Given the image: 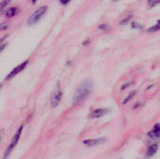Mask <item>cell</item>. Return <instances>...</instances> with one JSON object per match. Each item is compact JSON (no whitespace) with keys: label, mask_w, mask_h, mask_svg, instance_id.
Here are the masks:
<instances>
[{"label":"cell","mask_w":160,"mask_h":159,"mask_svg":"<svg viewBox=\"0 0 160 159\" xmlns=\"http://www.w3.org/2000/svg\"><path fill=\"white\" fill-rule=\"evenodd\" d=\"M92 88V83L91 81H86L79 86L74 93L73 97V103L77 104L80 102L84 100L89 95Z\"/></svg>","instance_id":"obj_1"},{"label":"cell","mask_w":160,"mask_h":159,"mask_svg":"<svg viewBox=\"0 0 160 159\" xmlns=\"http://www.w3.org/2000/svg\"><path fill=\"white\" fill-rule=\"evenodd\" d=\"M47 9H48V7L46 6H44L39 8L38 10H36L35 12L32 14V16H31V17L28 19V24H34L37 22H38V20L41 19V17L46 13Z\"/></svg>","instance_id":"obj_3"},{"label":"cell","mask_w":160,"mask_h":159,"mask_svg":"<svg viewBox=\"0 0 160 159\" xmlns=\"http://www.w3.org/2000/svg\"><path fill=\"white\" fill-rule=\"evenodd\" d=\"M108 112H109V110L105 109H98L92 111L90 113V115H89V117L94 118V119H95V118H100V117L105 116Z\"/></svg>","instance_id":"obj_6"},{"label":"cell","mask_w":160,"mask_h":159,"mask_svg":"<svg viewBox=\"0 0 160 159\" xmlns=\"http://www.w3.org/2000/svg\"><path fill=\"white\" fill-rule=\"evenodd\" d=\"M105 140V138H97V139H90V140H84L83 143L87 146L92 147V146H96V145L102 144Z\"/></svg>","instance_id":"obj_7"},{"label":"cell","mask_w":160,"mask_h":159,"mask_svg":"<svg viewBox=\"0 0 160 159\" xmlns=\"http://www.w3.org/2000/svg\"><path fill=\"white\" fill-rule=\"evenodd\" d=\"M3 136H4V130L2 129V130H0V142H1V140L3 139Z\"/></svg>","instance_id":"obj_19"},{"label":"cell","mask_w":160,"mask_h":159,"mask_svg":"<svg viewBox=\"0 0 160 159\" xmlns=\"http://www.w3.org/2000/svg\"><path fill=\"white\" fill-rule=\"evenodd\" d=\"M160 30V20H158V22L155 24V25H154L153 27H152L151 28H149L148 30V32H155V31H159Z\"/></svg>","instance_id":"obj_13"},{"label":"cell","mask_w":160,"mask_h":159,"mask_svg":"<svg viewBox=\"0 0 160 159\" xmlns=\"http://www.w3.org/2000/svg\"><path fill=\"white\" fill-rule=\"evenodd\" d=\"M6 44H3V45H0V52L4 50V48H5V47H6Z\"/></svg>","instance_id":"obj_20"},{"label":"cell","mask_w":160,"mask_h":159,"mask_svg":"<svg viewBox=\"0 0 160 159\" xmlns=\"http://www.w3.org/2000/svg\"><path fill=\"white\" fill-rule=\"evenodd\" d=\"M9 27V23H3L0 24V31H4L8 28Z\"/></svg>","instance_id":"obj_16"},{"label":"cell","mask_w":160,"mask_h":159,"mask_svg":"<svg viewBox=\"0 0 160 159\" xmlns=\"http://www.w3.org/2000/svg\"><path fill=\"white\" fill-rule=\"evenodd\" d=\"M10 2H11V0H3L0 3V16L5 12L6 8L7 7V6L10 4Z\"/></svg>","instance_id":"obj_11"},{"label":"cell","mask_w":160,"mask_h":159,"mask_svg":"<svg viewBox=\"0 0 160 159\" xmlns=\"http://www.w3.org/2000/svg\"><path fill=\"white\" fill-rule=\"evenodd\" d=\"M0 87H1V85H0Z\"/></svg>","instance_id":"obj_23"},{"label":"cell","mask_w":160,"mask_h":159,"mask_svg":"<svg viewBox=\"0 0 160 159\" xmlns=\"http://www.w3.org/2000/svg\"><path fill=\"white\" fill-rule=\"evenodd\" d=\"M61 97H62V90L60 88V83H58V86L56 90L53 94L52 99H51V104L53 108L57 107L58 104H60V101H61Z\"/></svg>","instance_id":"obj_4"},{"label":"cell","mask_w":160,"mask_h":159,"mask_svg":"<svg viewBox=\"0 0 160 159\" xmlns=\"http://www.w3.org/2000/svg\"><path fill=\"white\" fill-rule=\"evenodd\" d=\"M36 2H37V0H32V3H33V4H34Z\"/></svg>","instance_id":"obj_21"},{"label":"cell","mask_w":160,"mask_h":159,"mask_svg":"<svg viewBox=\"0 0 160 159\" xmlns=\"http://www.w3.org/2000/svg\"><path fill=\"white\" fill-rule=\"evenodd\" d=\"M136 93H137L136 90H133L132 92L130 93L129 95H128V96H127V97H126V98H124V100L123 101L122 104H127V102H129V101H131V100L132 98H133V97H134V96H135V95H136Z\"/></svg>","instance_id":"obj_12"},{"label":"cell","mask_w":160,"mask_h":159,"mask_svg":"<svg viewBox=\"0 0 160 159\" xmlns=\"http://www.w3.org/2000/svg\"><path fill=\"white\" fill-rule=\"evenodd\" d=\"M113 1H117V0H113Z\"/></svg>","instance_id":"obj_22"},{"label":"cell","mask_w":160,"mask_h":159,"mask_svg":"<svg viewBox=\"0 0 160 159\" xmlns=\"http://www.w3.org/2000/svg\"><path fill=\"white\" fill-rule=\"evenodd\" d=\"M158 151V145L157 144H152L151 145L150 147H148L147 150V156L152 157Z\"/></svg>","instance_id":"obj_10"},{"label":"cell","mask_w":160,"mask_h":159,"mask_svg":"<svg viewBox=\"0 0 160 159\" xmlns=\"http://www.w3.org/2000/svg\"><path fill=\"white\" fill-rule=\"evenodd\" d=\"M148 137L151 138H159L160 137V124L157 123L154 126V128L148 133Z\"/></svg>","instance_id":"obj_8"},{"label":"cell","mask_w":160,"mask_h":159,"mask_svg":"<svg viewBox=\"0 0 160 159\" xmlns=\"http://www.w3.org/2000/svg\"><path fill=\"white\" fill-rule=\"evenodd\" d=\"M160 3V0H148V8H152Z\"/></svg>","instance_id":"obj_14"},{"label":"cell","mask_w":160,"mask_h":159,"mask_svg":"<svg viewBox=\"0 0 160 159\" xmlns=\"http://www.w3.org/2000/svg\"><path fill=\"white\" fill-rule=\"evenodd\" d=\"M22 131H23V126H20V127L17 130L16 134L13 136V137L10 145L8 146L7 149H6L5 154H4V155H3V159L9 158V157H10L11 152L13 151V150L14 149V147H16V145L17 144V143H18V141H19L20 138V136H21Z\"/></svg>","instance_id":"obj_2"},{"label":"cell","mask_w":160,"mask_h":159,"mask_svg":"<svg viewBox=\"0 0 160 159\" xmlns=\"http://www.w3.org/2000/svg\"><path fill=\"white\" fill-rule=\"evenodd\" d=\"M108 25H106V24H102V25H100V26L98 27V28L101 29V30H103V31H105V30H107L108 29Z\"/></svg>","instance_id":"obj_17"},{"label":"cell","mask_w":160,"mask_h":159,"mask_svg":"<svg viewBox=\"0 0 160 159\" xmlns=\"http://www.w3.org/2000/svg\"><path fill=\"white\" fill-rule=\"evenodd\" d=\"M134 83V81H128V82H127L126 83H124V85L121 87V88H120V90H125V89H127V88H128L130 87V86H132L133 84Z\"/></svg>","instance_id":"obj_15"},{"label":"cell","mask_w":160,"mask_h":159,"mask_svg":"<svg viewBox=\"0 0 160 159\" xmlns=\"http://www.w3.org/2000/svg\"><path fill=\"white\" fill-rule=\"evenodd\" d=\"M28 63V61H25V62H22L21 64H20L19 66H17V67H15L14 69H13L12 71L10 72V74H8V76L6 77V81H9V80H11L12 78H13L16 75H17L18 74H20V72L23 70V69L27 67V65Z\"/></svg>","instance_id":"obj_5"},{"label":"cell","mask_w":160,"mask_h":159,"mask_svg":"<svg viewBox=\"0 0 160 159\" xmlns=\"http://www.w3.org/2000/svg\"><path fill=\"white\" fill-rule=\"evenodd\" d=\"M70 0H60V2L61 4H62V5H66V4H67V3H69Z\"/></svg>","instance_id":"obj_18"},{"label":"cell","mask_w":160,"mask_h":159,"mask_svg":"<svg viewBox=\"0 0 160 159\" xmlns=\"http://www.w3.org/2000/svg\"><path fill=\"white\" fill-rule=\"evenodd\" d=\"M20 12V10L18 7H12L9 9V10L6 12L5 16L6 17H7V18H11V17H14L16 15Z\"/></svg>","instance_id":"obj_9"}]
</instances>
